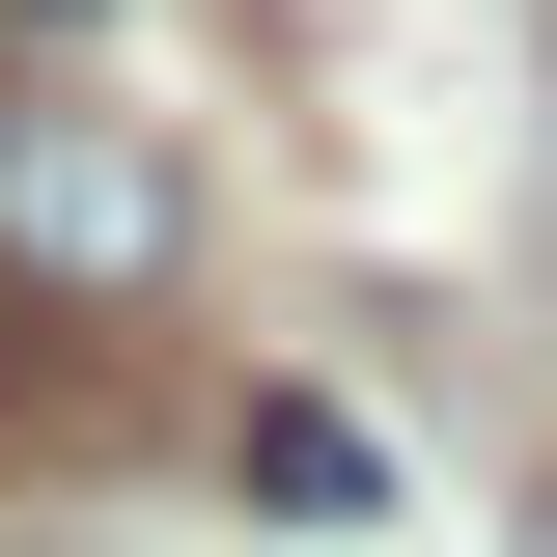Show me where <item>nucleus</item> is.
<instances>
[{
	"instance_id": "nucleus-1",
	"label": "nucleus",
	"mask_w": 557,
	"mask_h": 557,
	"mask_svg": "<svg viewBox=\"0 0 557 557\" xmlns=\"http://www.w3.org/2000/svg\"><path fill=\"white\" fill-rule=\"evenodd\" d=\"M168 251H196V168L139 112H0V278L28 307H139Z\"/></svg>"
},
{
	"instance_id": "nucleus-2",
	"label": "nucleus",
	"mask_w": 557,
	"mask_h": 557,
	"mask_svg": "<svg viewBox=\"0 0 557 557\" xmlns=\"http://www.w3.org/2000/svg\"><path fill=\"white\" fill-rule=\"evenodd\" d=\"M251 502H278V530H362V502H391V446H362L335 391H251Z\"/></svg>"
}]
</instances>
